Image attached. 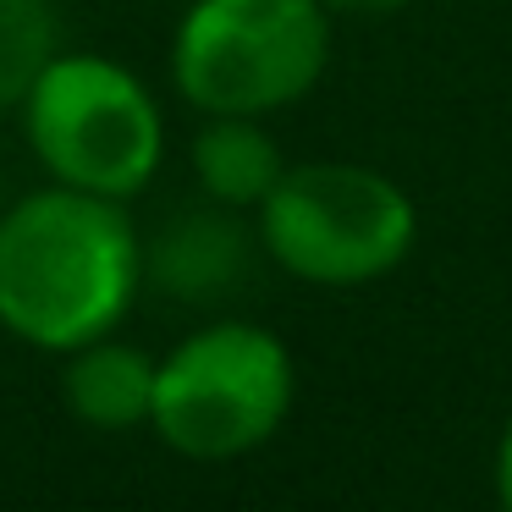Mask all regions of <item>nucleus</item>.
<instances>
[{
	"mask_svg": "<svg viewBox=\"0 0 512 512\" xmlns=\"http://www.w3.org/2000/svg\"><path fill=\"white\" fill-rule=\"evenodd\" d=\"M155 364L144 347L122 342V336H94V342L72 347L67 369H61V397L78 424L100 435H127L149 430V408H155Z\"/></svg>",
	"mask_w": 512,
	"mask_h": 512,
	"instance_id": "0eeeda50",
	"label": "nucleus"
},
{
	"mask_svg": "<svg viewBox=\"0 0 512 512\" xmlns=\"http://www.w3.org/2000/svg\"><path fill=\"white\" fill-rule=\"evenodd\" d=\"M331 67L320 0H193L171 34V83L199 116H276Z\"/></svg>",
	"mask_w": 512,
	"mask_h": 512,
	"instance_id": "39448f33",
	"label": "nucleus"
},
{
	"mask_svg": "<svg viewBox=\"0 0 512 512\" xmlns=\"http://www.w3.org/2000/svg\"><path fill=\"white\" fill-rule=\"evenodd\" d=\"M292 397L298 369L287 342L254 320H215L155 364L149 430L188 463H232L287 424Z\"/></svg>",
	"mask_w": 512,
	"mask_h": 512,
	"instance_id": "20e7f679",
	"label": "nucleus"
},
{
	"mask_svg": "<svg viewBox=\"0 0 512 512\" xmlns=\"http://www.w3.org/2000/svg\"><path fill=\"white\" fill-rule=\"evenodd\" d=\"M188 166L204 199L226 204V210H259L287 171V155L265 127V116H204V127L193 133Z\"/></svg>",
	"mask_w": 512,
	"mask_h": 512,
	"instance_id": "6e6552de",
	"label": "nucleus"
},
{
	"mask_svg": "<svg viewBox=\"0 0 512 512\" xmlns=\"http://www.w3.org/2000/svg\"><path fill=\"white\" fill-rule=\"evenodd\" d=\"M331 17H386V12H402L408 0H320Z\"/></svg>",
	"mask_w": 512,
	"mask_h": 512,
	"instance_id": "9b49d317",
	"label": "nucleus"
},
{
	"mask_svg": "<svg viewBox=\"0 0 512 512\" xmlns=\"http://www.w3.org/2000/svg\"><path fill=\"white\" fill-rule=\"evenodd\" d=\"M243 210L204 204V210L171 215L155 237L144 243V281L177 303H215L248 276V254L259 237L237 221Z\"/></svg>",
	"mask_w": 512,
	"mask_h": 512,
	"instance_id": "423d86ee",
	"label": "nucleus"
},
{
	"mask_svg": "<svg viewBox=\"0 0 512 512\" xmlns=\"http://www.w3.org/2000/svg\"><path fill=\"white\" fill-rule=\"evenodd\" d=\"M254 237L309 287H369L419 243L408 188L358 160H298L254 210Z\"/></svg>",
	"mask_w": 512,
	"mask_h": 512,
	"instance_id": "7ed1b4c3",
	"label": "nucleus"
},
{
	"mask_svg": "<svg viewBox=\"0 0 512 512\" xmlns=\"http://www.w3.org/2000/svg\"><path fill=\"white\" fill-rule=\"evenodd\" d=\"M61 56V17L50 0H0V111L28 100L34 78Z\"/></svg>",
	"mask_w": 512,
	"mask_h": 512,
	"instance_id": "1a4fd4ad",
	"label": "nucleus"
},
{
	"mask_svg": "<svg viewBox=\"0 0 512 512\" xmlns=\"http://www.w3.org/2000/svg\"><path fill=\"white\" fill-rule=\"evenodd\" d=\"M17 111L34 160L61 188L133 204L166 160L160 100L116 56L61 50Z\"/></svg>",
	"mask_w": 512,
	"mask_h": 512,
	"instance_id": "f03ea898",
	"label": "nucleus"
},
{
	"mask_svg": "<svg viewBox=\"0 0 512 512\" xmlns=\"http://www.w3.org/2000/svg\"><path fill=\"white\" fill-rule=\"evenodd\" d=\"M144 287V237L122 199L78 188L0 204V325L34 353L67 358L111 336Z\"/></svg>",
	"mask_w": 512,
	"mask_h": 512,
	"instance_id": "f257e3e1",
	"label": "nucleus"
},
{
	"mask_svg": "<svg viewBox=\"0 0 512 512\" xmlns=\"http://www.w3.org/2000/svg\"><path fill=\"white\" fill-rule=\"evenodd\" d=\"M490 479H496V501L512 512V419H507V430H501V441H496V463H490Z\"/></svg>",
	"mask_w": 512,
	"mask_h": 512,
	"instance_id": "9d476101",
	"label": "nucleus"
}]
</instances>
